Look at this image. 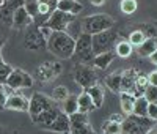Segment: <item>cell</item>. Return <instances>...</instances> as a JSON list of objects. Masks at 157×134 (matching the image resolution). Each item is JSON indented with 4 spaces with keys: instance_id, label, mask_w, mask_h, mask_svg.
Segmentation results:
<instances>
[{
    "instance_id": "6da1fadb",
    "label": "cell",
    "mask_w": 157,
    "mask_h": 134,
    "mask_svg": "<svg viewBox=\"0 0 157 134\" xmlns=\"http://www.w3.org/2000/svg\"><path fill=\"white\" fill-rule=\"evenodd\" d=\"M75 38H72L68 32H52L47 38V49L54 54L55 57L61 60H68L74 54Z\"/></svg>"
},
{
    "instance_id": "7a4b0ae2",
    "label": "cell",
    "mask_w": 157,
    "mask_h": 134,
    "mask_svg": "<svg viewBox=\"0 0 157 134\" xmlns=\"http://www.w3.org/2000/svg\"><path fill=\"white\" fill-rule=\"evenodd\" d=\"M72 57H74V60L77 63H85V65L93 63L94 51H93V43H91V35L82 32L75 38V46H74Z\"/></svg>"
},
{
    "instance_id": "3957f363",
    "label": "cell",
    "mask_w": 157,
    "mask_h": 134,
    "mask_svg": "<svg viewBox=\"0 0 157 134\" xmlns=\"http://www.w3.org/2000/svg\"><path fill=\"white\" fill-rule=\"evenodd\" d=\"M154 120L149 117H140L135 114H129L123 118L121 122V131L127 134H146L152 126H154Z\"/></svg>"
},
{
    "instance_id": "277c9868",
    "label": "cell",
    "mask_w": 157,
    "mask_h": 134,
    "mask_svg": "<svg viewBox=\"0 0 157 134\" xmlns=\"http://www.w3.org/2000/svg\"><path fill=\"white\" fill-rule=\"evenodd\" d=\"M82 25V32L88 35H96L99 32L113 29L115 19L110 18L109 14H93V16H86L80 22Z\"/></svg>"
},
{
    "instance_id": "5b68a950",
    "label": "cell",
    "mask_w": 157,
    "mask_h": 134,
    "mask_svg": "<svg viewBox=\"0 0 157 134\" xmlns=\"http://www.w3.org/2000/svg\"><path fill=\"white\" fill-rule=\"evenodd\" d=\"M118 32H115L113 29L99 32L96 35H91V43H93V51L94 55L101 52H107V51H113L116 41H118Z\"/></svg>"
},
{
    "instance_id": "8992f818",
    "label": "cell",
    "mask_w": 157,
    "mask_h": 134,
    "mask_svg": "<svg viewBox=\"0 0 157 134\" xmlns=\"http://www.w3.org/2000/svg\"><path fill=\"white\" fill-rule=\"evenodd\" d=\"M74 79L83 90L98 84V74H96L94 68L91 65H85V63H75V66H74Z\"/></svg>"
},
{
    "instance_id": "52a82bcc",
    "label": "cell",
    "mask_w": 157,
    "mask_h": 134,
    "mask_svg": "<svg viewBox=\"0 0 157 134\" xmlns=\"http://www.w3.org/2000/svg\"><path fill=\"white\" fill-rule=\"evenodd\" d=\"M75 19L74 14H69V13H64V11H60V10H54L50 13L49 19L43 24L44 27H47V29H50L52 32H66L68 25ZM41 25V27H43Z\"/></svg>"
},
{
    "instance_id": "ba28073f",
    "label": "cell",
    "mask_w": 157,
    "mask_h": 134,
    "mask_svg": "<svg viewBox=\"0 0 157 134\" xmlns=\"http://www.w3.org/2000/svg\"><path fill=\"white\" fill-rule=\"evenodd\" d=\"M24 46L29 51H41V49H46V46H47V39L41 33V29L33 22L27 27V30H25Z\"/></svg>"
},
{
    "instance_id": "9c48e42d",
    "label": "cell",
    "mask_w": 157,
    "mask_h": 134,
    "mask_svg": "<svg viewBox=\"0 0 157 134\" xmlns=\"http://www.w3.org/2000/svg\"><path fill=\"white\" fill-rule=\"evenodd\" d=\"M58 103L54 101L50 96L44 95V93H39V91H35L32 98L29 99V114L30 117H35L38 114H41L43 111H47V109H52V107H57Z\"/></svg>"
},
{
    "instance_id": "30bf717a",
    "label": "cell",
    "mask_w": 157,
    "mask_h": 134,
    "mask_svg": "<svg viewBox=\"0 0 157 134\" xmlns=\"http://www.w3.org/2000/svg\"><path fill=\"white\" fill-rule=\"evenodd\" d=\"M5 85H8L11 90H19V88H30L33 85V77L21 68H13V71L10 73V76L6 77V80L3 82Z\"/></svg>"
},
{
    "instance_id": "8fae6325",
    "label": "cell",
    "mask_w": 157,
    "mask_h": 134,
    "mask_svg": "<svg viewBox=\"0 0 157 134\" xmlns=\"http://www.w3.org/2000/svg\"><path fill=\"white\" fill-rule=\"evenodd\" d=\"M69 134H96L90 125L88 114L75 112L69 115Z\"/></svg>"
},
{
    "instance_id": "7c38bea8",
    "label": "cell",
    "mask_w": 157,
    "mask_h": 134,
    "mask_svg": "<svg viewBox=\"0 0 157 134\" xmlns=\"http://www.w3.org/2000/svg\"><path fill=\"white\" fill-rule=\"evenodd\" d=\"M61 63L58 62H44L36 68V77L41 82H50L52 79H55L57 76H60L61 73Z\"/></svg>"
},
{
    "instance_id": "4fadbf2b",
    "label": "cell",
    "mask_w": 157,
    "mask_h": 134,
    "mask_svg": "<svg viewBox=\"0 0 157 134\" xmlns=\"http://www.w3.org/2000/svg\"><path fill=\"white\" fill-rule=\"evenodd\" d=\"M5 109L17 111V112H27L29 111V98H25L19 91L10 93L6 98V103H5Z\"/></svg>"
},
{
    "instance_id": "5bb4252c",
    "label": "cell",
    "mask_w": 157,
    "mask_h": 134,
    "mask_svg": "<svg viewBox=\"0 0 157 134\" xmlns=\"http://www.w3.org/2000/svg\"><path fill=\"white\" fill-rule=\"evenodd\" d=\"M61 112L60 109V106L57 107H52V109H47V111H43L41 114H38L35 117H32V122L38 126V128H41V129H46L52 122H54V118Z\"/></svg>"
},
{
    "instance_id": "9a60e30c",
    "label": "cell",
    "mask_w": 157,
    "mask_h": 134,
    "mask_svg": "<svg viewBox=\"0 0 157 134\" xmlns=\"http://www.w3.org/2000/svg\"><path fill=\"white\" fill-rule=\"evenodd\" d=\"M33 22V18L27 13L22 5L19 8H16V11L13 13V18H11V25L14 27V29H27V27Z\"/></svg>"
},
{
    "instance_id": "2e32d148",
    "label": "cell",
    "mask_w": 157,
    "mask_h": 134,
    "mask_svg": "<svg viewBox=\"0 0 157 134\" xmlns=\"http://www.w3.org/2000/svg\"><path fill=\"white\" fill-rule=\"evenodd\" d=\"M47 131H52V132H61V134H69V115H66L63 111L54 118L47 128Z\"/></svg>"
},
{
    "instance_id": "e0dca14e",
    "label": "cell",
    "mask_w": 157,
    "mask_h": 134,
    "mask_svg": "<svg viewBox=\"0 0 157 134\" xmlns=\"http://www.w3.org/2000/svg\"><path fill=\"white\" fill-rule=\"evenodd\" d=\"M24 3V0H6L0 5V19L3 22H10L11 24V18L13 13L16 11V8H19Z\"/></svg>"
},
{
    "instance_id": "ac0fdd59",
    "label": "cell",
    "mask_w": 157,
    "mask_h": 134,
    "mask_svg": "<svg viewBox=\"0 0 157 134\" xmlns=\"http://www.w3.org/2000/svg\"><path fill=\"white\" fill-rule=\"evenodd\" d=\"M57 10L77 16V14L82 13L83 5L78 2V0H57Z\"/></svg>"
},
{
    "instance_id": "d6986e66",
    "label": "cell",
    "mask_w": 157,
    "mask_h": 134,
    "mask_svg": "<svg viewBox=\"0 0 157 134\" xmlns=\"http://www.w3.org/2000/svg\"><path fill=\"white\" fill-rule=\"evenodd\" d=\"M116 54L113 51H107V52H101V54H96L94 59H93V63L91 66H94V68H99V70H107L110 63L115 60Z\"/></svg>"
},
{
    "instance_id": "ffe728a7",
    "label": "cell",
    "mask_w": 157,
    "mask_h": 134,
    "mask_svg": "<svg viewBox=\"0 0 157 134\" xmlns=\"http://www.w3.org/2000/svg\"><path fill=\"white\" fill-rule=\"evenodd\" d=\"M137 74H138V71L135 68H129V70L121 71V91H130L132 93Z\"/></svg>"
},
{
    "instance_id": "44dd1931",
    "label": "cell",
    "mask_w": 157,
    "mask_h": 134,
    "mask_svg": "<svg viewBox=\"0 0 157 134\" xmlns=\"http://www.w3.org/2000/svg\"><path fill=\"white\" fill-rule=\"evenodd\" d=\"M86 93L90 95L91 101L94 103V107H96V109L104 104V95H105V90H104L102 85H99V84L91 85L90 88H86Z\"/></svg>"
},
{
    "instance_id": "7402d4cb",
    "label": "cell",
    "mask_w": 157,
    "mask_h": 134,
    "mask_svg": "<svg viewBox=\"0 0 157 134\" xmlns=\"http://www.w3.org/2000/svg\"><path fill=\"white\" fill-rule=\"evenodd\" d=\"M134 103H135V96L130 91H120V106L124 115L132 114Z\"/></svg>"
},
{
    "instance_id": "603a6c76",
    "label": "cell",
    "mask_w": 157,
    "mask_h": 134,
    "mask_svg": "<svg viewBox=\"0 0 157 134\" xmlns=\"http://www.w3.org/2000/svg\"><path fill=\"white\" fill-rule=\"evenodd\" d=\"M77 104H78V112L82 114H90L91 111H94V103L91 101L90 95L86 93V90H83L80 95H77Z\"/></svg>"
},
{
    "instance_id": "cb8c5ba5",
    "label": "cell",
    "mask_w": 157,
    "mask_h": 134,
    "mask_svg": "<svg viewBox=\"0 0 157 134\" xmlns=\"http://www.w3.org/2000/svg\"><path fill=\"white\" fill-rule=\"evenodd\" d=\"M132 51H134V47H132V44H130L127 39H118L115 47H113V52L116 54V57H121V59L130 57Z\"/></svg>"
},
{
    "instance_id": "d4e9b609",
    "label": "cell",
    "mask_w": 157,
    "mask_h": 134,
    "mask_svg": "<svg viewBox=\"0 0 157 134\" xmlns=\"http://www.w3.org/2000/svg\"><path fill=\"white\" fill-rule=\"evenodd\" d=\"M154 51H157V38H146L137 47V52L140 57H149Z\"/></svg>"
},
{
    "instance_id": "484cf974",
    "label": "cell",
    "mask_w": 157,
    "mask_h": 134,
    "mask_svg": "<svg viewBox=\"0 0 157 134\" xmlns=\"http://www.w3.org/2000/svg\"><path fill=\"white\" fill-rule=\"evenodd\" d=\"M148 106H149V101L145 98V96H137L135 98V103H134V109H132V114L135 115H140V117H148Z\"/></svg>"
},
{
    "instance_id": "4316f807",
    "label": "cell",
    "mask_w": 157,
    "mask_h": 134,
    "mask_svg": "<svg viewBox=\"0 0 157 134\" xmlns=\"http://www.w3.org/2000/svg\"><path fill=\"white\" fill-rule=\"evenodd\" d=\"M61 111L66 115H72L78 112V104H77V95H69L66 99L61 103Z\"/></svg>"
},
{
    "instance_id": "83f0119b",
    "label": "cell",
    "mask_w": 157,
    "mask_h": 134,
    "mask_svg": "<svg viewBox=\"0 0 157 134\" xmlns=\"http://www.w3.org/2000/svg\"><path fill=\"white\" fill-rule=\"evenodd\" d=\"M105 84L113 93H120L121 91V71H115L110 76H107Z\"/></svg>"
},
{
    "instance_id": "f1b7e54d",
    "label": "cell",
    "mask_w": 157,
    "mask_h": 134,
    "mask_svg": "<svg viewBox=\"0 0 157 134\" xmlns=\"http://www.w3.org/2000/svg\"><path fill=\"white\" fill-rule=\"evenodd\" d=\"M149 85L148 82V76L145 74H137V79H135V85H134V90H132V95L137 98V96H141L145 93L146 87Z\"/></svg>"
},
{
    "instance_id": "f546056e",
    "label": "cell",
    "mask_w": 157,
    "mask_h": 134,
    "mask_svg": "<svg viewBox=\"0 0 157 134\" xmlns=\"http://www.w3.org/2000/svg\"><path fill=\"white\" fill-rule=\"evenodd\" d=\"M121 132V123L115 122V120L109 118L102 125V134H120Z\"/></svg>"
},
{
    "instance_id": "4dcf8cb0",
    "label": "cell",
    "mask_w": 157,
    "mask_h": 134,
    "mask_svg": "<svg viewBox=\"0 0 157 134\" xmlns=\"http://www.w3.org/2000/svg\"><path fill=\"white\" fill-rule=\"evenodd\" d=\"M145 39H146L145 33H143L138 27H137V29H134L132 32L129 33V36H127V41L132 44V47H138L143 41H145Z\"/></svg>"
},
{
    "instance_id": "1f68e13d",
    "label": "cell",
    "mask_w": 157,
    "mask_h": 134,
    "mask_svg": "<svg viewBox=\"0 0 157 134\" xmlns=\"http://www.w3.org/2000/svg\"><path fill=\"white\" fill-rule=\"evenodd\" d=\"M138 8L137 0H121L120 2V10L123 14H134Z\"/></svg>"
},
{
    "instance_id": "d6a6232c",
    "label": "cell",
    "mask_w": 157,
    "mask_h": 134,
    "mask_svg": "<svg viewBox=\"0 0 157 134\" xmlns=\"http://www.w3.org/2000/svg\"><path fill=\"white\" fill-rule=\"evenodd\" d=\"M68 96H69V90L64 85H57L54 88V93H52V99L57 101V103H63Z\"/></svg>"
},
{
    "instance_id": "836d02e7",
    "label": "cell",
    "mask_w": 157,
    "mask_h": 134,
    "mask_svg": "<svg viewBox=\"0 0 157 134\" xmlns=\"http://www.w3.org/2000/svg\"><path fill=\"white\" fill-rule=\"evenodd\" d=\"M22 6L27 10V13L33 19L38 16V11H39V2H38V0H24Z\"/></svg>"
},
{
    "instance_id": "e575fe53",
    "label": "cell",
    "mask_w": 157,
    "mask_h": 134,
    "mask_svg": "<svg viewBox=\"0 0 157 134\" xmlns=\"http://www.w3.org/2000/svg\"><path fill=\"white\" fill-rule=\"evenodd\" d=\"M13 71L11 66L3 60V55H2V49H0V82H5L6 77L10 76V73Z\"/></svg>"
},
{
    "instance_id": "d590c367",
    "label": "cell",
    "mask_w": 157,
    "mask_h": 134,
    "mask_svg": "<svg viewBox=\"0 0 157 134\" xmlns=\"http://www.w3.org/2000/svg\"><path fill=\"white\" fill-rule=\"evenodd\" d=\"M143 96H145L149 103H155L157 104V87L154 85H148L145 93H143Z\"/></svg>"
},
{
    "instance_id": "8d00e7d4",
    "label": "cell",
    "mask_w": 157,
    "mask_h": 134,
    "mask_svg": "<svg viewBox=\"0 0 157 134\" xmlns=\"http://www.w3.org/2000/svg\"><path fill=\"white\" fill-rule=\"evenodd\" d=\"M6 98H8V91L5 88V85L0 82V111L5 109V103H6Z\"/></svg>"
},
{
    "instance_id": "74e56055",
    "label": "cell",
    "mask_w": 157,
    "mask_h": 134,
    "mask_svg": "<svg viewBox=\"0 0 157 134\" xmlns=\"http://www.w3.org/2000/svg\"><path fill=\"white\" fill-rule=\"evenodd\" d=\"M148 117L154 122H157V104L155 103H149L148 106Z\"/></svg>"
},
{
    "instance_id": "f35d334b",
    "label": "cell",
    "mask_w": 157,
    "mask_h": 134,
    "mask_svg": "<svg viewBox=\"0 0 157 134\" xmlns=\"http://www.w3.org/2000/svg\"><path fill=\"white\" fill-rule=\"evenodd\" d=\"M148 82H149V85L157 87V71H152L151 74H148Z\"/></svg>"
},
{
    "instance_id": "ab89813d",
    "label": "cell",
    "mask_w": 157,
    "mask_h": 134,
    "mask_svg": "<svg viewBox=\"0 0 157 134\" xmlns=\"http://www.w3.org/2000/svg\"><path fill=\"white\" fill-rule=\"evenodd\" d=\"M39 3H47V5H52L54 8H57V0H38Z\"/></svg>"
},
{
    "instance_id": "60d3db41",
    "label": "cell",
    "mask_w": 157,
    "mask_h": 134,
    "mask_svg": "<svg viewBox=\"0 0 157 134\" xmlns=\"http://www.w3.org/2000/svg\"><path fill=\"white\" fill-rule=\"evenodd\" d=\"M90 2H91V5H94V6H102L107 0H90Z\"/></svg>"
},
{
    "instance_id": "b9f144b4",
    "label": "cell",
    "mask_w": 157,
    "mask_h": 134,
    "mask_svg": "<svg viewBox=\"0 0 157 134\" xmlns=\"http://www.w3.org/2000/svg\"><path fill=\"white\" fill-rule=\"evenodd\" d=\"M148 59L151 60V63H154V65H157V51H154V52L151 54V55H149Z\"/></svg>"
},
{
    "instance_id": "7bdbcfd3",
    "label": "cell",
    "mask_w": 157,
    "mask_h": 134,
    "mask_svg": "<svg viewBox=\"0 0 157 134\" xmlns=\"http://www.w3.org/2000/svg\"><path fill=\"white\" fill-rule=\"evenodd\" d=\"M110 118H112V120H115V122H120V123H121L124 117H123V115H112Z\"/></svg>"
},
{
    "instance_id": "ee69618b",
    "label": "cell",
    "mask_w": 157,
    "mask_h": 134,
    "mask_svg": "<svg viewBox=\"0 0 157 134\" xmlns=\"http://www.w3.org/2000/svg\"><path fill=\"white\" fill-rule=\"evenodd\" d=\"M146 134H157V128H151Z\"/></svg>"
},
{
    "instance_id": "f6af8a7d",
    "label": "cell",
    "mask_w": 157,
    "mask_h": 134,
    "mask_svg": "<svg viewBox=\"0 0 157 134\" xmlns=\"http://www.w3.org/2000/svg\"><path fill=\"white\" fill-rule=\"evenodd\" d=\"M3 43H5V41H3V36H2V35H0V49H2V47H3Z\"/></svg>"
},
{
    "instance_id": "bcb514c9",
    "label": "cell",
    "mask_w": 157,
    "mask_h": 134,
    "mask_svg": "<svg viewBox=\"0 0 157 134\" xmlns=\"http://www.w3.org/2000/svg\"><path fill=\"white\" fill-rule=\"evenodd\" d=\"M0 134H5V131H3L2 128H0Z\"/></svg>"
},
{
    "instance_id": "7dc6e473",
    "label": "cell",
    "mask_w": 157,
    "mask_h": 134,
    "mask_svg": "<svg viewBox=\"0 0 157 134\" xmlns=\"http://www.w3.org/2000/svg\"><path fill=\"white\" fill-rule=\"evenodd\" d=\"M120 134H127V132H123V131H121V132H120Z\"/></svg>"
},
{
    "instance_id": "c3c4849f",
    "label": "cell",
    "mask_w": 157,
    "mask_h": 134,
    "mask_svg": "<svg viewBox=\"0 0 157 134\" xmlns=\"http://www.w3.org/2000/svg\"><path fill=\"white\" fill-rule=\"evenodd\" d=\"M0 5H2V3H0Z\"/></svg>"
}]
</instances>
